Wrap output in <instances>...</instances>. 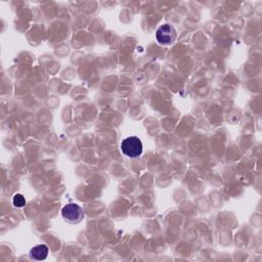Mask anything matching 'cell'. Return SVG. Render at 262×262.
Returning <instances> with one entry per match:
<instances>
[{"instance_id": "obj_5", "label": "cell", "mask_w": 262, "mask_h": 262, "mask_svg": "<svg viewBox=\"0 0 262 262\" xmlns=\"http://www.w3.org/2000/svg\"><path fill=\"white\" fill-rule=\"evenodd\" d=\"M12 203L15 207L17 208H21L26 205V199L25 196L21 194V193H16L13 195V199H12Z\"/></svg>"}, {"instance_id": "obj_3", "label": "cell", "mask_w": 262, "mask_h": 262, "mask_svg": "<svg viewBox=\"0 0 262 262\" xmlns=\"http://www.w3.org/2000/svg\"><path fill=\"white\" fill-rule=\"evenodd\" d=\"M157 41L162 45H171L175 42L177 33L173 26L170 24H164L160 26L156 32Z\"/></svg>"}, {"instance_id": "obj_2", "label": "cell", "mask_w": 262, "mask_h": 262, "mask_svg": "<svg viewBox=\"0 0 262 262\" xmlns=\"http://www.w3.org/2000/svg\"><path fill=\"white\" fill-rule=\"evenodd\" d=\"M61 216L68 223L77 224L83 220L84 211L79 205L70 203L61 209Z\"/></svg>"}, {"instance_id": "obj_1", "label": "cell", "mask_w": 262, "mask_h": 262, "mask_svg": "<svg viewBox=\"0 0 262 262\" xmlns=\"http://www.w3.org/2000/svg\"><path fill=\"white\" fill-rule=\"evenodd\" d=\"M121 150L128 158H137L142 154V142L137 136H129L121 142Z\"/></svg>"}, {"instance_id": "obj_4", "label": "cell", "mask_w": 262, "mask_h": 262, "mask_svg": "<svg viewBox=\"0 0 262 262\" xmlns=\"http://www.w3.org/2000/svg\"><path fill=\"white\" fill-rule=\"evenodd\" d=\"M48 252L49 251H48V248L46 245H37L30 250L29 256L31 259H34L37 261H42L47 258Z\"/></svg>"}]
</instances>
